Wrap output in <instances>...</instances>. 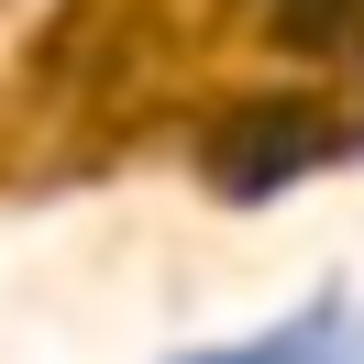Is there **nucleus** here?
Instances as JSON below:
<instances>
[{"label":"nucleus","mask_w":364,"mask_h":364,"mask_svg":"<svg viewBox=\"0 0 364 364\" xmlns=\"http://www.w3.org/2000/svg\"><path fill=\"white\" fill-rule=\"evenodd\" d=\"M177 364H364V309H353L342 287H320L309 309H287L276 331L210 342V353H177Z\"/></svg>","instance_id":"nucleus-2"},{"label":"nucleus","mask_w":364,"mask_h":364,"mask_svg":"<svg viewBox=\"0 0 364 364\" xmlns=\"http://www.w3.org/2000/svg\"><path fill=\"white\" fill-rule=\"evenodd\" d=\"M331 155H342V111L331 100H243L210 133V188L221 199H276V188L320 177Z\"/></svg>","instance_id":"nucleus-1"}]
</instances>
